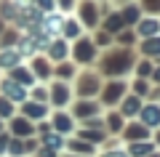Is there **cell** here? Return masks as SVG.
<instances>
[{
  "mask_svg": "<svg viewBox=\"0 0 160 157\" xmlns=\"http://www.w3.org/2000/svg\"><path fill=\"white\" fill-rule=\"evenodd\" d=\"M107 157H123V155H107Z\"/></svg>",
  "mask_w": 160,
  "mask_h": 157,
  "instance_id": "cell-16",
  "label": "cell"
},
{
  "mask_svg": "<svg viewBox=\"0 0 160 157\" xmlns=\"http://www.w3.org/2000/svg\"><path fill=\"white\" fill-rule=\"evenodd\" d=\"M155 77H158V80H160V72H155Z\"/></svg>",
  "mask_w": 160,
  "mask_h": 157,
  "instance_id": "cell-17",
  "label": "cell"
},
{
  "mask_svg": "<svg viewBox=\"0 0 160 157\" xmlns=\"http://www.w3.org/2000/svg\"><path fill=\"white\" fill-rule=\"evenodd\" d=\"M131 152H133L136 157H144L147 152H152V146H149V144H133V146H131Z\"/></svg>",
  "mask_w": 160,
  "mask_h": 157,
  "instance_id": "cell-3",
  "label": "cell"
},
{
  "mask_svg": "<svg viewBox=\"0 0 160 157\" xmlns=\"http://www.w3.org/2000/svg\"><path fill=\"white\" fill-rule=\"evenodd\" d=\"M136 107H139V101L131 99V101H126V109H123V112H126V115H133V112H136Z\"/></svg>",
  "mask_w": 160,
  "mask_h": 157,
  "instance_id": "cell-6",
  "label": "cell"
},
{
  "mask_svg": "<svg viewBox=\"0 0 160 157\" xmlns=\"http://www.w3.org/2000/svg\"><path fill=\"white\" fill-rule=\"evenodd\" d=\"M144 51H147V53H160V40H149V43L144 45Z\"/></svg>",
  "mask_w": 160,
  "mask_h": 157,
  "instance_id": "cell-5",
  "label": "cell"
},
{
  "mask_svg": "<svg viewBox=\"0 0 160 157\" xmlns=\"http://www.w3.org/2000/svg\"><path fill=\"white\" fill-rule=\"evenodd\" d=\"M0 64H16V53H3L0 56Z\"/></svg>",
  "mask_w": 160,
  "mask_h": 157,
  "instance_id": "cell-8",
  "label": "cell"
},
{
  "mask_svg": "<svg viewBox=\"0 0 160 157\" xmlns=\"http://www.w3.org/2000/svg\"><path fill=\"white\" fill-rule=\"evenodd\" d=\"M8 112H11V107H8L6 101H0V115H8Z\"/></svg>",
  "mask_w": 160,
  "mask_h": 157,
  "instance_id": "cell-14",
  "label": "cell"
},
{
  "mask_svg": "<svg viewBox=\"0 0 160 157\" xmlns=\"http://www.w3.org/2000/svg\"><path fill=\"white\" fill-rule=\"evenodd\" d=\"M56 123H59V128H62L64 133L69 130V120H67V117H62V115H59V117H56Z\"/></svg>",
  "mask_w": 160,
  "mask_h": 157,
  "instance_id": "cell-9",
  "label": "cell"
},
{
  "mask_svg": "<svg viewBox=\"0 0 160 157\" xmlns=\"http://www.w3.org/2000/svg\"><path fill=\"white\" fill-rule=\"evenodd\" d=\"M128 136H131V139H136V136H142V139H144V136H147V130H142V128L136 125V128H131V130H128Z\"/></svg>",
  "mask_w": 160,
  "mask_h": 157,
  "instance_id": "cell-10",
  "label": "cell"
},
{
  "mask_svg": "<svg viewBox=\"0 0 160 157\" xmlns=\"http://www.w3.org/2000/svg\"><path fill=\"white\" fill-rule=\"evenodd\" d=\"M16 133H22V136H24V133H29V125L19 120V123H16Z\"/></svg>",
  "mask_w": 160,
  "mask_h": 157,
  "instance_id": "cell-11",
  "label": "cell"
},
{
  "mask_svg": "<svg viewBox=\"0 0 160 157\" xmlns=\"http://www.w3.org/2000/svg\"><path fill=\"white\" fill-rule=\"evenodd\" d=\"M40 6H43V8H51V0H40Z\"/></svg>",
  "mask_w": 160,
  "mask_h": 157,
  "instance_id": "cell-15",
  "label": "cell"
},
{
  "mask_svg": "<svg viewBox=\"0 0 160 157\" xmlns=\"http://www.w3.org/2000/svg\"><path fill=\"white\" fill-rule=\"evenodd\" d=\"M27 115H29V117H40V115H43V107H40V104H35V107H27Z\"/></svg>",
  "mask_w": 160,
  "mask_h": 157,
  "instance_id": "cell-7",
  "label": "cell"
},
{
  "mask_svg": "<svg viewBox=\"0 0 160 157\" xmlns=\"http://www.w3.org/2000/svg\"><path fill=\"white\" fill-rule=\"evenodd\" d=\"M142 117H144V123H158V120H160V109L158 107H147L142 112Z\"/></svg>",
  "mask_w": 160,
  "mask_h": 157,
  "instance_id": "cell-1",
  "label": "cell"
},
{
  "mask_svg": "<svg viewBox=\"0 0 160 157\" xmlns=\"http://www.w3.org/2000/svg\"><path fill=\"white\" fill-rule=\"evenodd\" d=\"M6 96H11V99H22L24 91L19 88V85H13V83H6Z\"/></svg>",
  "mask_w": 160,
  "mask_h": 157,
  "instance_id": "cell-2",
  "label": "cell"
},
{
  "mask_svg": "<svg viewBox=\"0 0 160 157\" xmlns=\"http://www.w3.org/2000/svg\"><path fill=\"white\" fill-rule=\"evenodd\" d=\"M139 29H142L144 35H152L155 29H158V22H152V19H149V22H144V24H142V27H139Z\"/></svg>",
  "mask_w": 160,
  "mask_h": 157,
  "instance_id": "cell-4",
  "label": "cell"
},
{
  "mask_svg": "<svg viewBox=\"0 0 160 157\" xmlns=\"http://www.w3.org/2000/svg\"><path fill=\"white\" fill-rule=\"evenodd\" d=\"M115 96H118V85H109V91H107V99H109V101H112V99H115Z\"/></svg>",
  "mask_w": 160,
  "mask_h": 157,
  "instance_id": "cell-13",
  "label": "cell"
},
{
  "mask_svg": "<svg viewBox=\"0 0 160 157\" xmlns=\"http://www.w3.org/2000/svg\"><path fill=\"white\" fill-rule=\"evenodd\" d=\"M69 27H67V35H78L80 32V27H75V22H67Z\"/></svg>",
  "mask_w": 160,
  "mask_h": 157,
  "instance_id": "cell-12",
  "label": "cell"
}]
</instances>
